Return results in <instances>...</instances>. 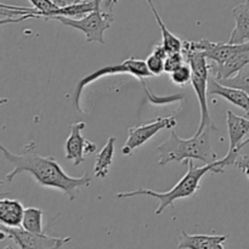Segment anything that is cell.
<instances>
[{"mask_svg": "<svg viewBox=\"0 0 249 249\" xmlns=\"http://www.w3.org/2000/svg\"><path fill=\"white\" fill-rule=\"evenodd\" d=\"M208 95H218V96L224 97L230 104L245 109L246 116L249 117V95L246 91H243V90L220 84L211 74L208 80Z\"/></svg>", "mask_w": 249, "mask_h": 249, "instance_id": "cell-11", "label": "cell"}, {"mask_svg": "<svg viewBox=\"0 0 249 249\" xmlns=\"http://www.w3.org/2000/svg\"><path fill=\"white\" fill-rule=\"evenodd\" d=\"M226 122H228L229 139H230L229 151H233L242 143L243 139L249 133V119L246 117L237 116L231 109H228Z\"/></svg>", "mask_w": 249, "mask_h": 249, "instance_id": "cell-15", "label": "cell"}, {"mask_svg": "<svg viewBox=\"0 0 249 249\" xmlns=\"http://www.w3.org/2000/svg\"><path fill=\"white\" fill-rule=\"evenodd\" d=\"M233 165L237 167L240 170H242L249 179V156L245 155V156H241L240 158L237 157V160H236L235 164Z\"/></svg>", "mask_w": 249, "mask_h": 249, "instance_id": "cell-24", "label": "cell"}, {"mask_svg": "<svg viewBox=\"0 0 249 249\" xmlns=\"http://www.w3.org/2000/svg\"><path fill=\"white\" fill-rule=\"evenodd\" d=\"M177 124L175 117L169 116L158 117V118L141 124V125L129 128L128 138H126L124 146L122 147V153L124 156H131L136 148L147 142L150 139H152L160 130H163V129H170L172 130L173 128L177 126Z\"/></svg>", "mask_w": 249, "mask_h": 249, "instance_id": "cell-8", "label": "cell"}, {"mask_svg": "<svg viewBox=\"0 0 249 249\" xmlns=\"http://www.w3.org/2000/svg\"><path fill=\"white\" fill-rule=\"evenodd\" d=\"M164 57L157 55V53H151L146 60L148 70L152 73V75H160L164 73Z\"/></svg>", "mask_w": 249, "mask_h": 249, "instance_id": "cell-23", "label": "cell"}, {"mask_svg": "<svg viewBox=\"0 0 249 249\" xmlns=\"http://www.w3.org/2000/svg\"><path fill=\"white\" fill-rule=\"evenodd\" d=\"M185 56L182 51H173V53H168L167 57L164 60V73L170 74L174 72L178 67L184 65Z\"/></svg>", "mask_w": 249, "mask_h": 249, "instance_id": "cell-22", "label": "cell"}, {"mask_svg": "<svg viewBox=\"0 0 249 249\" xmlns=\"http://www.w3.org/2000/svg\"><path fill=\"white\" fill-rule=\"evenodd\" d=\"M50 19L61 22L63 26L78 29L85 36L87 43L105 44V32L111 28L113 14L102 9L101 4L92 12L80 18H71L66 16H53Z\"/></svg>", "mask_w": 249, "mask_h": 249, "instance_id": "cell-6", "label": "cell"}, {"mask_svg": "<svg viewBox=\"0 0 249 249\" xmlns=\"http://www.w3.org/2000/svg\"><path fill=\"white\" fill-rule=\"evenodd\" d=\"M117 2H118V0H104V9L112 12V10L116 6Z\"/></svg>", "mask_w": 249, "mask_h": 249, "instance_id": "cell-25", "label": "cell"}, {"mask_svg": "<svg viewBox=\"0 0 249 249\" xmlns=\"http://www.w3.org/2000/svg\"><path fill=\"white\" fill-rule=\"evenodd\" d=\"M196 49H199L204 53L208 60L213 62L224 63L233 55L242 51H249V43L243 44H230V43H215L208 39H202L198 41H192Z\"/></svg>", "mask_w": 249, "mask_h": 249, "instance_id": "cell-10", "label": "cell"}, {"mask_svg": "<svg viewBox=\"0 0 249 249\" xmlns=\"http://www.w3.org/2000/svg\"><path fill=\"white\" fill-rule=\"evenodd\" d=\"M116 74H130L133 75V77L138 78L139 80H142L143 78L153 77L152 73L148 70L147 65H146V61L139 60V58L133 57V56L129 57L128 60L123 61L122 63H119V65L106 66V67L100 68V70L90 73L89 75L83 78V79L78 83L74 91L75 109H77L80 114H87V112H85L84 108L82 107V95L85 88L89 87L90 84L95 83L96 80L101 79V78Z\"/></svg>", "mask_w": 249, "mask_h": 249, "instance_id": "cell-5", "label": "cell"}, {"mask_svg": "<svg viewBox=\"0 0 249 249\" xmlns=\"http://www.w3.org/2000/svg\"><path fill=\"white\" fill-rule=\"evenodd\" d=\"M0 240L9 237L16 243L17 247L22 249H45V248H62L71 242L72 237H50L45 233H34L21 226L0 225Z\"/></svg>", "mask_w": 249, "mask_h": 249, "instance_id": "cell-7", "label": "cell"}, {"mask_svg": "<svg viewBox=\"0 0 249 249\" xmlns=\"http://www.w3.org/2000/svg\"><path fill=\"white\" fill-rule=\"evenodd\" d=\"M213 126H207L201 134H195L190 139H181L174 130L164 142L157 146L158 164L167 165L172 162L185 164L189 160H202L211 164L218 160V155L212 147L211 133Z\"/></svg>", "mask_w": 249, "mask_h": 249, "instance_id": "cell-3", "label": "cell"}, {"mask_svg": "<svg viewBox=\"0 0 249 249\" xmlns=\"http://www.w3.org/2000/svg\"><path fill=\"white\" fill-rule=\"evenodd\" d=\"M182 53L185 56V62L191 66V85L196 92L199 102V109H201V121H199V125L197 128L196 134H201L207 126H213L214 129H216L215 124L213 123L211 114H209L208 102H207L208 80L209 75H211L212 63H208V58L204 55L203 51L195 48L192 41H184Z\"/></svg>", "mask_w": 249, "mask_h": 249, "instance_id": "cell-4", "label": "cell"}, {"mask_svg": "<svg viewBox=\"0 0 249 249\" xmlns=\"http://www.w3.org/2000/svg\"><path fill=\"white\" fill-rule=\"evenodd\" d=\"M24 211L26 208L17 199L2 198L0 201V221L7 226H21Z\"/></svg>", "mask_w": 249, "mask_h": 249, "instance_id": "cell-16", "label": "cell"}, {"mask_svg": "<svg viewBox=\"0 0 249 249\" xmlns=\"http://www.w3.org/2000/svg\"><path fill=\"white\" fill-rule=\"evenodd\" d=\"M44 212L39 208H26L22 220V228L34 233H44L43 226Z\"/></svg>", "mask_w": 249, "mask_h": 249, "instance_id": "cell-19", "label": "cell"}, {"mask_svg": "<svg viewBox=\"0 0 249 249\" xmlns=\"http://www.w3.org/2000/svg\"><path fill=\"white\" fill-rule=\"evenodd\" d=\"M220 84L226 85L230 88H236L246 91L249 95V63L246 67H243L240 72L233 77L228 78V79L218 80Z\"/></svg>", "mask_w": 249, "mask_h": 249, "instance_id": "cell-20", "label": "cell"}, {"mask_svg": "<svg viewBox=\"0 0 249 249\" xmlns=\"http://www.w3.org/2000/svg\"><path fill=\"white\" fill-rule=\"evenodd\" d=\"M146 1H147L153 16H155L156 21H157L158 26H160V32H162V44L165 46L168 53H173V51H182V48H184V40L178 38L175 34H173L172 32L168 29V27L165 26V23L163 22L162 17H160V12H158V10L156 9V5L155 2H153V0H146Z\"/></svg>", "mask_w": 249, "mask_h": 249, "instance_id": "cell-17", "label": "cell"}, {"mask_svg": "<svg viewBox=\"0 0 249 249\" xmlns=\"http://www.w3.org/2000/svg\"><path fill=\"white\" fill-rule=\"evenodd\" d=\"M114 143H116V138L111 136L107 140L106 145L104 146L101 151L99 152L95 162L94 173L97 179H105L108 175L109 168H111L112 162H113L114 156Z\"/></svg>", "mask_w": 249, "mask_h": 249, "instance_id": "cell-18", "label": "cell"}, {"mask_svg": "<svg viewBox=\"0 0 249 249\" xmlns=\"http://www.w3.org/2000/svg\"><path fill=\"white\" fill-rule=\"evenodd\" d=\"M238 157V153L229 152L226 153L223 160H218L216 162L211 164H204V167H197L195 165L194 160H189L186 162L187 173L181 178L179 182L175 185L173 189L165 192H157L155 190L150 189H138L133 191H125L117 194L118 199H126L136 196H150L158 199L160 206L155 211L156 215H160L168 207L174 206L175 201L184 198H191L201 187V180L207 174H223L225 172V168L229 165L235 164L236 160Z\"/></svg>", "mask_w": 249, "mask_h": 249, "instance_id": "cell-2", "label": "cell"}, {"mask_svg": "<svg viewBox=\"0 0 249 249\" xmlns=\"http://www.w3.org/2000/svg\"><path fill=\"white\" fill-rule=\"evenodd\" d=\"M229 235H190L182 231L179 236L178 248L223 249Z\"/></svg>", "mask_w": 249, "mask_h": 249, "instance_id": "cell-12", "label": "cell"}, {"mask_svg": "<svg viewBox=\"0 0 249 249\" xmlns=\"http://www.w3.org/2000/svg\"><path fill=\"white\" fill-rule=\"evenodd\" d=\"M235 18V28L232 29L228 43L243 44L249 43V0L238 4L231 11Z\"/></svg>", "mask_w": 249, "mask_h": 249, "instance_id": "cell-13", "label": "cell"}, {"mask_svg": "<svg viewBox=\"0 0 249 249\" xmlns=\"http://www.w3.org/2000/svg\"><path fill=\"white\" fill-rule=\"evenodd\" d=\"M249 63V51H242L232 57L229 58L224 63H212L211 74L215 78L216 80L228 79V78L233 77L237 74L243 67H246Z\"/></svg>", "mask_w": 249, "mask_h": 249, "instance_id": "cell-14", "label": "cell"}, {"mask_svg": "<svg viewBox=\"0 0 249 249\" xmlns=\"http://www.w3.org/2000/svg\"><path fill=\"white\" fill-rule=\"evenodd\" d=\"M170 80L174 83L175 85H179V87H184L187 83H191L192 78V70L191 66L189 63H185L181 65L180 67H178L174 72H172L169 74Z\"/></svg>", "mask_w": 249, "mask_h": 249, "instance_id": "cell-21", "label": "cell"}, {"mask_svg": "<svg viewBox=\"0 0 249 249\" xmlns=\"http://www.w3.org/2000/svg\"><path fill=\"white\" fill-rule=\"evenodd\" d=\"M0 148L5 160L12 165V170L5 175L4 182H11L22 173H28L39 186L58 190L66 195L70 201L77 198L83 187L91 185L89 173H84L79 178L70 177L53 156L43 157L39 155L34 141H29L19 155L10 152L4 145Z\"/></svg>", "mask_w": 249, "mask_h": 249, "instance_id": "cell-1", "label": "cell"}, {"mask_svg": "<svg viewBox=\"0 0 249 249\" xmlns=\"http://www.w3.org/2000/svg\"><path fill=\"white\" fill-rule=\"evenodd\" d=\"M87 124L84 122H75L70 125L71 134L66 140L65 157L68 160H73V165L83 164L85 156L91 155L96 151L97 146L82 135V130Z\"/></svg>", "mask_w": 249, "mask_h": 249, "instance_id": "cell-9", "label": "cell"}]
</instances>
